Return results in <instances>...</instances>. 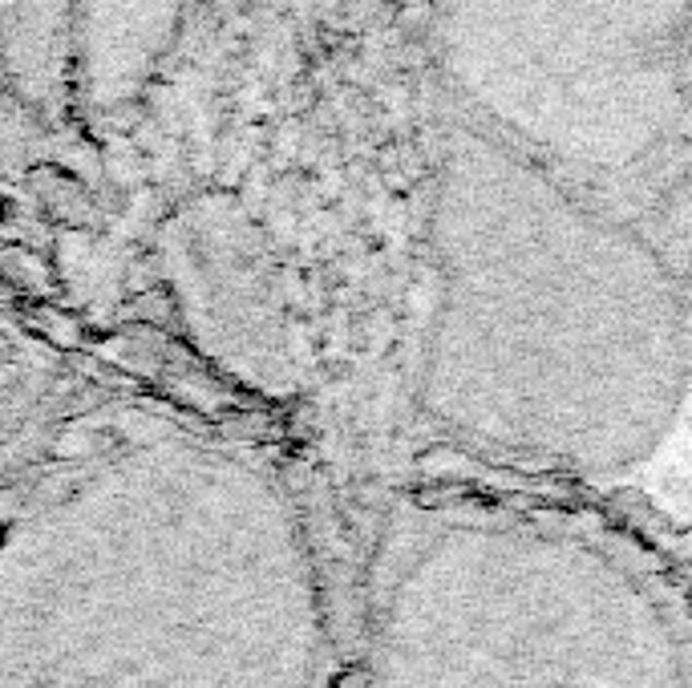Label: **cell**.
I'll return each mask as SVG.
<instances>
[{
    "instance_id": "1",
    "label": "cell",
    "mask_w": 692,
    "mask_h": 688,
    "mask_svg": "<svg viewBox=\"0 0 692 688\" xmlns=\"http://www.w3.org/2000/svg\"><path fill=\"white\" fill-rule=\"evenodd\" d=\"M689 360L680 288L632 235L542 191L450 194L417 372L442 429L542 470L611 474L660 446Z\"/></svg>"
},
{
    "instance_id": "2",
    "label": "cell",
    "mask_w": 692,
    "mask_h": 688,
    "mask_svg": "<svg viewBox=\"0 0 692 688\" xmlns=\"http://www.w3.org/2000/svg\"><path fill=\"white\" fill-rule=\"evenodd\" d=\"M373 688H692V636L592 526L414 507L381 547Z\"/></svg>"
}]
</instances>
